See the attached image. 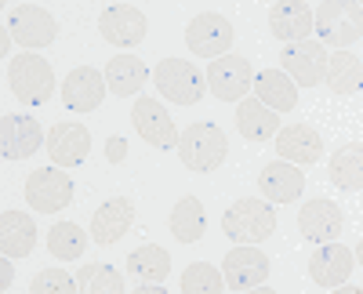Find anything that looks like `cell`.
<instances>
[{
    "mask_svg": "<svg viewBox=\"0 0 363 294\" xmlns=\"http://www.w3.org/2000/svg\"><path fill=\"white\" fill-rule=\"evenodd\" d=\"M313 29L323 47L330 44L345 51L363 37V4H356V0H327L313 11Z\"/></svg>",
    "mask_w": 363,
    "mask_h": 294,
    "instance_id": "6da1fadb",
    "label": "cell"
},
{
    "mask_svg": "<svg viewBox=\"0 0 363 294\" xmlns=\"http://www.w3.org/2000/svg\"><path fill=\"white\" fill-rule=\"evenodd\" d=\"M8 87L22 106H44L55 91L51 62H44L33 51H22V55L8 58Z\"/></svg>",
    "mask_w": 363,
    "mask_h": 294,
    "instance_id": "7a4b0ae2",
    "label": "cell"
},
{
    "mask_svg": "<svg viewBox=\"0 0 363 294\" xmlns=\"http://www.w3.org/2000/svg\"><path fill=\"white\" fill-rule=\"evenodd\" d=\"M225 131L211 120H196L189 128H182L178 135V157L189 171H215L222 160H225Z\"/></svg>",
    "mask_w": 363,
    "mask_h": 294,
    "instance_id": "3957f363",
    "label": "cell"
},
{
    "mask_svg": "<svg viewBox=\"0 0 363 294\" xmlns=\"http://www.w3.org/2000/svg\"><path fill=\"white\" fill-rule=\"evenodd\" d=\"M222 232L233 244H262L277 232V211L269 200H236L222 215Z\"/></svg>",
    "mask_w": 363,
    "mask_h": 294,
    "instance_id": "277c9868",
    "label": "cell"
},
{
    "mask_svg": "<svg viewBox=\"0 0 363 294\" xmlns=\"http://www.w3.org/2000/svg\"><path fill=\"white\" fill-rule=\"evenodd\" d=\"M153 87L174 106H196L207 91V80L193 62H182V58H164L153 69Z\"/></svg>",
    "mask_w": 363,
    "mask_h": 294,
    "instance_id": "5b68a950",
    "label": "cell"
},
{
    "mask_svg": "<svg viewBox=\"0 0 363 294\" xmlns=\"http://www.w3.org/2000/svg\"><path fill=\"white\" fill-rule=\"evenodd\" d=\"M207 91L222 98V102H240L251 95L255 87V69L247 58L240 55H222V58H211L207 62Z\"/></svg>",
    "mask_w": 363,
    "mask_h": 294,
    "instance_id": "8992f818",
    "label": "cell"
},
{
    "mask_svg": "<svg viewBox=\"0 0 363 294\" xmlns=\"http://www.w3.org/2000/svg\"><path fill=\"white\" fill-rule=\"evenodd\" d=\"M26 203L44 215H55L73 203V179L62 167H37L26 174Z\"/></svg>",
    "mask_w": 363,
    "mask_h": 294,
    "instance_id": "52a82bcc",
    "label": "cell"
},
{
    "mask_svg": "<svg viewBox=\"0 0 363 294\" xmlns=\"http://www.w3.org/2000/svg\"><path fill=\"white\" fill-rule=\"evenodd\" d=\"M277 62L294 80V87H316L323 84V73H327V47L313 37L298 40V44H284Z\"/></svg>",
    "mask_w": 363,
    "mask_h": 294,
    "instance_id": "ba28073f",
    "label": "cell"
},
{
    "mask_svg": "<svg viewBox=\"0 0 363 294\" xmlns=\"http://www.w3.org/2000/svg\"><path fill=\"white\" fill-rule=\"evenodd\" d=\"M269 269H272V261L265 251H258V244H236V251H229L222 261L225 287H233V290L262 287L269 280Z\"/></svg>",
    "mask_w": 363,
    "mask_h": 294,
    "instance_id": "9c48e42d",
    "label": "cell"
},
{
    "mask_svg": "<svg viewBox=\"0 0 363 294\" xmlns=\"http://www.w3.org/2000/svg\"><path fill=\"white\" fill-rule=\"evenodd\" d=\"M233 22L218 11H203L186 26V44L200 58H222L233 47Z\"/></svg>",
    "mask_w": 363,
    "mask_h": 294,
    "instance_id": "30bf717a",
    "label": "cell"
},
{
    "mask_svg": "<svg viewBox=\"0 0 363 294\" xmlns=\"http://www.w3.org/2000/svg\"><path fill=\"white\" fill-rule=\"evenodd\" d=\"M44 142H48V135H44L40 120H33V116H22V113L0 116V153H4V160L33 157Z\"/></svg>",
    "mask_w": 363,
    "mask_h": 294,
    "instance_id": "8fae6325",
    "label": "cell"
},
{
    "mask_svg": "<svg viewBox=\"0 0 363 294\" xmlns=\"http://www.w3.org/2000/svg\"><path fill=\"white\" fill-rule=\"evenodd\" d=\"M8 29H11V37L22 44V47H48L55 37H58V22L48 8L40 4H18L11 8L8 15Z\"/></svg>",
    "mask_w": 363,
    "mask_h": 294,
    "instance_id": "7c38bea8",
    "label": "cell"
},
{
    "mask_svg": "<svg viewBox=\"0 0 363 294\" xmlns=\"http://www.w3.org/2000/svg\"><path fill=\"white\" fill-rule=\"evenodd\" d=\"M131 120H135V131L153 145V149H178V128H174L164 102L138 98L135 109H131Z\"/></svg>",
    "mask_w": 363,
    "mask_h": 294,
    "instance_id": "4fadbf2b",
    "label": "cell"
},
{
    "mask_svg": "<svg viewBox=\"0 0 363 294\" xmlns=\"http://www.w3.org/2000/svg\"><path fill=\"white\" fill-rule=\"evenodd\" d=\"M145 29H149V22H145V15L135 4H109L99 15V33L113 47H135V44H142Z\"/></svg>",
    "mask_w": 363,
    "mask_h": 294,
    "instance_id": "5bb4252c",
    "label": "cell"
},
{
    "mask_svg": "<svg viewBox=\"0 0 363 294\" xmlns=\"http://www.w3.org/2000/svg\"><path fill=\"white\" fill-rule=\"evenodd\" d=\"M352 266H356L352 251L327 240V244H316V251L309 254V280L320 287H342L352 276Z\"/></svg>",
    "mask_w": 363,
    "mask_h": 294,
    "instance_id": "9a60e30c",
    "label": "cell"
},
{
    "mask_svg": "<svg viewBox=\"0 0 363 294\" xmlns=\"http://www.w3.org/2000/svg\"><path fill=\"white\" fill-rule=\"evenodd\" d=\"M106 77L99 69H91V66H77L73 73H66L62 80V102L66 109L73 113H95L106 98Z\"/></svg>",
    "mask_w": 363,
    "mask_h": 294,
    "instance_id": "2e32d148",
    "label": "cell"
},
{
    "mask_svg": "<svg viewBox=\"0 0 363 294\" xmlns=\"http://www.w3.org/2000/svg\"><path fill=\"white\" fill-rule=\"evenodd\" d=\"M272 138H277L280 160H287V164H294V167H309V164H316V160L323 157V138H320V131L309 128V124H287V128H280Z\"/></svg>",
    "mask_w": 363,
    "mask_h": 294,
    "instance_id": "e0dca14e",
    "label": "cell"
},
{
    "mask_svg": "<svg viewBox=\"0 0 363 294\" xmlns=\"http://www.w3.org/2000/svg\"><path fill=\"white\" fill-rule=\"evenodd\" d=\"M342 225H345V215L335 200H309L298 211V232L313 244H327L342 237Z\"/></svg>",
    "mask_w": 363,
    "mask_h": 294,
    "instance_id": "ac0fdd59",
    "label": "cell"
},
{
    "mask_svg": "<svg viewBox=\"0 0 363 294\" xmlns=\"http://www.w3.org/2000/svg\"><path fill=\"white\" fill-rule=\"evenodd\" d=\"M269 33L284 40V44H298L313 37V8L301 0H280L269 8Z\"/></svg>",
    "mask_w": 363,
    "mask_h": 294,
    "instance_id": "d6986e66",
    "label": "cell"
},
{
    "mask_svg": "<svg viewBox=\"0 0 363 294\" xmlns=\"http://www.w3.org/2000/svg\"><path fill=\"white\" fill-rule=\"evenodd\" d=\"M87 153H91V135L84 124L66 120L48 131V157L55 160V167H77L87 160Z\"/></svg>",
    "mask_w": 363,
    "mask_h": 294,
    "instance_id": "ffe728a7",
    "label": "cell"
},
{
    "mask_svg": "<svg viewBox=\"0 0 363 294\" xmlns=\"http://www.w3.org/2000/svg\"><path fill=\"white\" fill-rule=\"evenodd\" d=\"M131 222H135V203L128 196H109L91 218V237H95V244L109 247L131 229Z\"/></svg>",
    "mask_w": 363,
    "mask_h": 294,
    "instance_id": "44dd1931",
    "label": "cell"
},
{
    "mask_svg": "<svg viewBox=\"0 0 363 294\" xmlns=\"http://www.w3.org/2000/svg\"><path fill=\"white\" fill-rule=\"evenodd\" d=\"M258 186H262V196L269 203H294L301 196V189H306V174H301V167H294L287 160H277L262 171Z\"/></svg>",
    "mask_w": 363,
    "mask_h": 294,
    "instance_id": "7402d4cb",
    "label": "cell"
},
{
    "mask_svg": "<svg viewBox=\"0 0 363 294\" xmlns=\"http://www.w3.org/2000/svg\"><path fill=\"white\" fill-rule=\"evenodd\" d=\"M171 273V254L157 244H142L128 254V276L138 287H160Z\"/></svg>",
    "mask_w": 363,
    "mask_h": 294,
    "instance_id": "603a6c76",
    "label": "cell"
},
{
    "mask_svg": "<svg viewBox=\"0 0 363 294\" xmlns=\"http://www.w3.org/2000/svg\"><path fill=\"white\" fill-rule=\"evenodd\" d=\"M149 80V69L138 55H116L109 58V66H106V87H109V95L116 98H131L138 95L142 87Z\"/></svg>",
    "mask_w": 363,
    "mask_h": 294,
    "instance_id": "cb8c5ba5",
    "label": "cell"
},
{
    "mask_svg": "<svg viewBox=\"0 0 363 294\" xmlns=\"http://www.w3.org/2000/svg\"><path fill=\"white\" fill-rule=\"evenodd\" d=\"M37 247V222L26 211H4L0 215V251L8 258H26Z\"/></svg>",
    "mask_w": 363,
    "mask_h": 294,
    "instance_id": "d4e9b609",
    "label": "cell"
},
{
    "mask_svg": "<svg viewBox=\"0 0 363 294\" xmlns=\"http://www.w3.org/2000/svg\"><path fill=\"white\" fill-rule=\"evenodd\" d=\"M255 98L262 106H269L272 113H291L298 106V87L294 80L284 73V69H265V73H255Z\"/></svg>",
    "mask_w": 363,
    "mask_h": 294,
    "instance_id": "484cf974",
    "label": "cell"
},
{
    "mask_svg": "<svg viewBox=\"0 0 363 294\" xmlns=\"http://www.w3.org/2000/svg\"><path fill=\"white\" fill-rule=\"evenodd\" d=\"M236 131L244 135L247 142H269L272 135L280 131V116L272 113L269 106H262L258 98H240V109H236Z\"/></svg>",
    "mask_w": 363,
    "mask_h": 294,
    "instance_id": "4316f807",
    "label": "cell"
},
{
    "mask_svg": "<svg viewBox=\"0 0 363 294\" xmlns=\"http://www.w3.org/2000/svg\"><path fill=\"white\" fill-rule=\"evenodd\" d=\"M327 174H330V182H335L338 189L359 193V189H363V145H359V142L342 145V149L330 157Z\"/></svg>",
    "mask_w": 363,
    "mask_h": 294,
    "instance_id": "83f0119b",
    "label": "cell"
},
{
    "mask_svg": "<svg viewBox=\"0 0 363 294\" xmlns=\"http://www.w3.org/2000/svg\"><path fill=\"white\" fill-rule=\"evenodd\" d=\"M167 225H171V237H174L178 244H196V240L203 237V229H207L203 203H200L196 196H182V200L174 203Z\"/></svg>",
    "mask_w": 363,
    "mask_h": 294,
    "instance_id": "f1b7e54d",
    "label": "cell"
},
{
    "mask_svg": "<svg viewBox=\"0 0 363 294\" xmlns=\"http://www.w3.org/2000/svg\"><path fill=\"white\" fill-rule=\"evenodd\" d=\"M327 87L335 95H356L359 84H363V62L349 51H338V55H327V73H323Z\"/></svg>",
    "mask_w": 363,
    "mask_h": 294,
    "instance_id": "f546056e",
    "label": "cell"
},
{
    "mask_svg": "<svg viewBox=\"0 0 363 294\" xmlns=\"http://www.w3.org/2000/svg\"><path fill=\"white\" fill-rule=\"evenodd\" d=\"M87 244H91V237H84V229L77 222H55L48 229V251L58 261H77L87 251Z\"/></svg>",
    "mask_w": 363,
    "mask_h": 294,
    "instance_id": "4dcf8cb0",
    "label": "cell"
},
{
    "mask_svg": "<svg viewBox=\"0 0 363 294\" xmlns=\"http://www.w3.org/2000/svg\"><path fill=\"white\" fill-rule=\"evenodd\" d=\"M77 287L84 294H124V276L106 261H95V266H80Z\"/></svg>",
    "mask_w": 363,
    "mask_h": 294,
    "instance_id": "1f68e13d",
    "label": "cell"
},
{
    "mask_svg": "<svg viewBox=\"0 0 363 294\" xmlns=\"http://www.w3.org/2000/svg\"><path fill=\"white\" fill-rule=\"evenodd\" d=\"M222 287H225V276L215 266H207V261H193L182 273V290L186 294H218Z\"/></svg>",
    "mask_w": 363,
    "mask_h": 294,
    "instance_id": "d6a6232c",
    "label": "cell"
},
{
    "mask_svg": "<svg viewBox=\"0 0 363 294\" xmlns=\"http://www.w3.org/2000/svg\"><path fill=\"white\" fill-rule=\"evenodd\" d=\"M29 290H33V294H73L80 287H77V276H69L66 269H44V273L33 276Z\"/></svg>",
    "mask_w": 363,
    "mask_h": 294,
    "instance_id": "836d02e7",
    "label": "cell"
},
{
    "mask_svg": "<svg viewBox=\"0 0 363 294\" xmlns=\"http://www.w3.org/2000/svg\"><path fill=\"white\" fill-rule=\"evenodd\" d=\"M106 157H109V164H120V160L128 157V142L120 138V135H113V138L106 142Z\"/></svg>",
    "mask_w": 363,
    "mask_h": 294,
    "instance_id": "e575fe53",
    "label": "cell"
},
{
    "mask_svg": "<svg viewBox=\"0 0 363 294\" xmlns=\"http://www.w3.org/2000/svg\"><path fill=\"white\" fill-rule=\"evenodd\" d=\"M11 280H15V266H11V258L4 254V258H0V287H11Z\"/></svg>",
    "mask_w": 363,
    "mask_h": 294,
    "instance_id": "d590c367",
    "label": "cell"
}]
</instances>
